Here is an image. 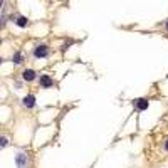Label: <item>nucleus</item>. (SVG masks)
<instances>
[{
    "label": "nucleus",
    "mask_w": 168,
    "mask_h": 168,
    "mask_svg": "<svg viewBox=\"0 0 168 168\" xmlns=\"http://www.w3.org/2000/svg\"><path fill=\"white\" fill-rule=\"evenodd\" d=\"M22 77H24V81H27V83H32V81L37 77V74H35L34 69H25V71L22 72Z\"/></svg>",
    "instance_id": "4"
},
{
    "label": "nucleus",
    "mask_w": 168,
    "mask_h": 168,
    "mask_svg": "<svg viewBox=\"0 0 168 168\" xmlns=\"http://www.w3.org/2000/svg\"><path fill=\"white\" fill-rule=\"evenodd\" d=\"M7 145H9V140H7L5 136H2L0 138V148H5Z\"/></svg>",
    "instance_id": "9"
},
{
    "label": "nucleus",
    "mask_w": 168,
    "mask_h": 168,
    "mask_svg": "<svg viewBox=\"0 0 168 168\" xmlns=\"http://www.w3.org/2000/svg\"><path fill=\"white\" fill-rule=\"evenodd\" d=\"M12 62H14V64H22V62H24V56H22V52H15V54H14Z\"/></svg>",
    "instance_id": "7"
},
{
    "label": "nucleus",
    "mask_w": 168,
    "mask_h": 168,
    "mask_svg": "<svg viewBox=\"0 0 168 168\" xmlns=\"http://www.w3.org/2000/svg\"><path fill=\"white\" fill-rule=\"evenodd\" d=\"M15 163H17V167L19 168H27V156L25 155H24V153H19V155H17L15 156Z\"/></svg>",
    "instance_id": "6"
},
{
    "label": "nucleus",
    "mask_w": 168,
    "mask_h": 168,
    "mask_svg": "<svg viewBox=\"0 0 168 168\" xmlns=\"http://www.w3.org/2000/svg\"><path fill=\"white\" fill-rule=\"evenodd\" d=\"M167 30H168V20H167Z\"/></svg>",
    "instance_id": "11"
},
{
    "label": "nucleus",
    "mask_w": 168,
    "mask_h": 168,
    "mask_svg": "<svg viewBox=\"0 0 168 168\" xmlns=\"http://www.w3.org/2000/svg\"><path fill=\"white\" fill-rule=\"evenodd\" d=\"M148 99H145V98H140V99L135 101V108H136V111H145L148 109Z\"/></svg>",
    "instance_id": "5"
},
{
    "label": "nucleus",
    "mask_w": 168,
    "mask_h": 168,
    "mask_svg": "<svg viewBox=\"0 0 168 168\" xmlns=\"http://www.w3.org/2000/svg\"><path fill=\"white\" fill-rule=\"evenodd\" d=\"M22 104L25 106V108H34L35 106V96L34 94H27V96H24V99H22Z\"/></svg>",
    "instance_id": "3"
},
{
    "label": "nucleus",
    "mask_w": 168,
    "mask_h": 168,
    "mask_svg": "<svg viewBox=\"0 0 168 168\" xmlns=\"http://www.w3.org/2000/svg\"><path fill=\"white\" fill-rule=\"evenodd\" d=\"M39 84H41V88H44V89H49V88L54 86V79L51 76H47V74H42L41 77H39Z\"/></svg>",
    "instance_id": "2"
},
{
    "label": "nucleus",
    "mask_w": 168,
    "mask_h": 168,
    "mask_svg": "<svg viewBox=\"0 0 168 168\" xmlns=\"http://www.w3.org/2000/svg\"><path fill=\"white\" fill-rule=\"evenodd\" d=\"M15 24H17L19 27H27V24H29V22H27V19H25V17H17Z\"/></svg>",
    "instance_id": "8"
},
{
    "label": "nucleus",
    "mask_w": 168,
    "mask_h": 168,
    "mask_svg": "<svg viewBox=\"0 0 168 168\" xmlns=\"http://www.w3.org/2000/svg\"><path fill=\"white\" fill-rule=\"evenodd\" d=\"M165 150H167V151H168V140H167V141H165Z\"/></svg>",
    "instance_id": "10"
},
{
    "label": "nucleus",
    "mask_w": 168,
    "mask_h": 168,
    "mask_svg": "<svg viewBox=\"0 0 168 168\" xmlns=\"http://www.w3.org/2000/svg\"><path fill=\"white\" fill-rule=\"evenodd\" d=\"M49 56V47L47 46H44V44H41V46H37L35 49H34V57L37 59H44Z\"/></svg>",
    "instance_id": "1"
}]
</instances>
